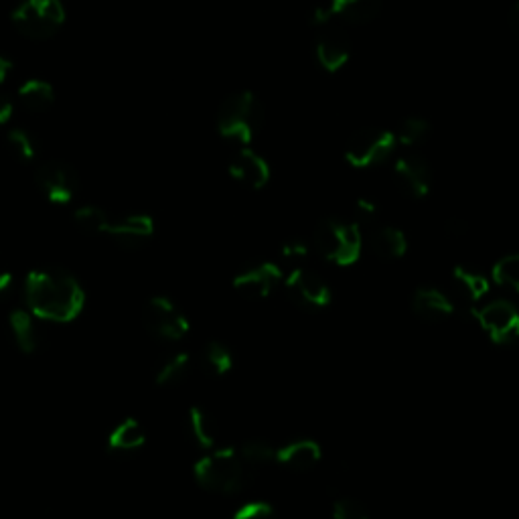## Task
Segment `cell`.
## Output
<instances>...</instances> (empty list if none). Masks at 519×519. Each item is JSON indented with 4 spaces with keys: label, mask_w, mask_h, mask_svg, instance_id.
I'll return each instance as SVG.
<instances>
[{
    "label": "cell",
    "mask_w": 519,
    "mask_h": 519,
    "mask_svg": "<svg viewBox=\"0 0 519 519\" xmlns=\"http://www.w3.org/2000/svg\"><path fill=\"white\" fill-rule=\"evenodd\" d=\"M25 299L29 311L51 323H69L84 311L86 294L65 270L47 268L27 276Z\"/></svg>",
    "instance_id": "1"
},
{
    "label": "cell",
    "mask_w": 519,
    "mask_h": 519,
    "mask_svg": "<svg viewBox=\"0 0 519 519\" xmlns=\"http://www.w3.org/2000/svg\"><path fill=\"white\" fill-rule=\"evenodd\" d=\"M248 465L236 449H215L193 467L195 481L205 491L232 495L244 489L248 481Z\"/></svg>",
    "instance_id": "2"
},
{
    "label": "cell",
    "mask_w": 519,
    "mask_h": 519,
    "mask_svg": "<svg viewBox=\"0 0 519 519\" xmlns=\"http://www.w3.org/2000/svg\"><path fill=\"white\" fill-rule=\"evenodd\" d=\"M264 124V108L252 92H236L217 110V130L224 138L250 144Z\"/></svg>",
    "instance_id": "3"
},
{
    "label": "cell",
    "mask_w": 519,
    "mask_h": 519,
    "mask_svg": "<svg viewBox=\"0 0 519 519\" xmlns=\"http://www.w3.org/2000/svg\"><path fill=\"white\" fill-rule=\"evenodd\" d=\"M315 246L325 260L337 266H351L359 260L363 248L359 224H349V221L341 219H323L315 232Z\"/></svg>",
    "instance_id": "4"
},
{
    "label": "cell",
    "mask_w": 519,
    "mask_h": 519,
    "mask_svg": "<svg viewBox=\"0 0 519 519\" xmlns=\"http://www.w3.org/2000/svg\"><path fill=\"white\" fill-rule=\"evenodd\" d=\"M65 7L61 0H23L13 11L15 29L33 41L51 39L65 25Z\"/></svg>",
    "instance_id": "5"
},
{
    "label": "cell",
    "mask_w": 519,
    "mask_h": 519,
    "mask_svg": "<svg viewBox=\"0 0 519 519\" xmlns=\"http://www.w3.org/2000/svg\"><path fill=\"white\" fill-rule=\"evenodd\" d=\"M398 140L392 130L367 126L353 132L345 144V161L355 169H369L386 161Z\"/></svg>",
    "instance_id": "6"
},
{
    "label": "cell",
    "mask_w": 519,
    "mask_h": 519,
    "mask_svg": "<svg viewBox=\"0 0 519 519\" xmlns=\"http://www.w3.org/2000/svg\"><path fill=\"white\" fill-rule=\"evenodd\" d=\"M144 327L157 339L181 341L189 333V321L185 313L165 296H155L144 307Z\"/></svg>",
    "instance_id": "7"
},
{
    "label": "cell",
    "mask_w": 519,
    "mask_h": 519,
    "mask_svg": "<svg viewBox=\"0 0 519 519\" xmlns=\"http://www.w3.org/2000/svg\"><path fill=\"white\" fill-rule=\"evenodd\" d=\"M39 191L53 205H67L76 199L80 191V179L69 165L59 161H47L39 165L35 173Z\"/></svg>",
    "instance_id": "8"
},
{
    "label": "cell",
    "mask_w": 519,
    "mask_h": 519,
    "mask_svg": "<svg viewBox=\"0 0 519 519\" xmlns=\"http://www.w3.org/2000/svg\"><path fill=\"white\" fill-rule=\"evenodd\" d=\"M477 323L497 345H511L519 339V311L509 301H493L475 311Z\"/></svg>",
    "instance_id": "9"
},
{
    "label": "cell",
    "mask_w": 519,
    "mask_h": 519,
    "mask_svg": "<svg viewBox=\"0 0 519 519\" xmlns=\"http://www.w3.org/2000/svg\"><path fill=\"white\" fill-rule=\"evenodd\" d=\"M384 7V0H327L313 13V25H327L333 19H341L349 25L372 23Z\"/></svg>",
    "instance_id": "10"
},
{
    "label": "cell",
    "mask_w": 519,
    "mask_h": 519,
    "mask_svg": "<svg viewBox=\"0 0 519 519\" xmlns=\"http://www.w3.org/2000/svg\"><path fill=\"white\" fill-rule=\"evenodd\" d=\"M104 234L114 240L120 248H140L155 236V221L151 215L132 213V215H118L108 219V226Z\"/></svg>",
    "instance_id": "11"
},
{
    "label": "cell",
    "mask_w": 519,
    "mask_h": 519,
    "mask_svg": "<svg viewBox=\"0 0 519 519\" xmlns=\"http://www.w3.org/2000/svg\"><path fill=\"white\" fill-rule=\"evenodd\" d=\"M284 286L296 303L311 309H323L331 305V290L321 276L307 268H294L284 278Z\"/></svg>",
    "instance_id": "12"
},
{
    "label": "cell",
    "mask_w": 519,
    "mask_h": 519,
    "mask_svg": "<svg viewBox=\"0 0 519 519\" xmlns=\"http://www.w3.org/2000/svg\"><path fill=\"white\" fill-rule=\"evenodd\" d=\"M280 282H282L280 266H276L272 262H264V264L252 266L248 270H242L234 278V288L242 296H246V299L260 301V299L270 296Z\"/></svg>",
    "instance_id": "13"
},
{
    "label": "cell",
    "mask_w": 519,
    "mask_h": 519,
    "mask_svg": "<svg viewBox=\"0 0 519 519\" xmlns=\"http://www.w3.org/2000/svg\"><path fill=\"white\" fill-rule=\"evenodd\" d=\"M394 177L402 191L414 199H422L430 193L432 171L428 163L418 155H404L394 163Z\"/></svg>",
    "instance_id": "14"
},
{
    "label": "cell",
    "mask_w": 519,
    "mask_h": 519,
    "mask_svg": "<svg viewBox=\"0 0 519 519\" xmlns=\"http://www.w3.org/2000/svg\"><path fill=\"white\" fill-rule=\"evenodd\" d=\"M230 175L238 183L260 191L270 181V165L266 163L264 157H260L256 151H252V148L244 146L230 161Z\"/></svg>",
    "instance_id": "15"
},
{
    "label": "cell",
    "mask_w": 519,
    "mask_h": 519,
    "mask_svg": "<svg viewBox=\"0 0 519 519\" xmlns=\"http://www.w3.org/2000/svg\"><path fill=\"white\" fill-rule=\"evenodd\" d=\"M414 313L430 323H442L453 317L455 305L447 294L434 286H420L412 296Z\"/></svg>",
    "instance_id": "16"
},
{
    "label": "cell",
    "mask_w": 519,
    "mask_h": 519,
    "mask_svg": "<svg viewBox=\"0 0 519 519\" xmlns=\"http://www.w3.org/2000/svg\"><path fill=\"white\" fill-rule=\"evenodd\" d=\"M321 459H323L321 444L311 438L294 440V442H288L286 447L276 449V463L290 471H309V469L317 467L321 463Z\"/></svg>",
    "instance_id": "17"
},
{
    "label": "cell",
    "mask_w": 519,
    "mask_h": 519,
    "mask_svg": "<svg viewBox=\"0 0 519 519\" xmlns=\"http://www.w3.org/2000/svg\"><path fill=\"white\" fill-rule=\"evenodd\" d=\"M315 57L325 71L337 73L339 69H343L347 65V61L351 57V43L339 31H325L317 37Z\"/></svg>",
    "instance_id": "18"
},
{
    "label": "cell",
    "mask_w": 519,
    "mask_h": 519,
    "mask_svg": "<svg viewBox=\"0 0 519 519\" xmlns=\"http://www.w3.org/2000/svg\"><path fill=\"white\" fill-rule=\"evenodd\" d=\"M146 432L136 418L122 420L108 438V449L114 453H130L144 447Z\"/></svg>",
    "instance_id": "19"
},
{
    "label": "cell",
    "mask_w": 519,
    "mask_h": 519,
    "mask_svg": "<svg viewBox=\"0 0 519 519\" xmlns=\"http://www.w3.org/2000/svg\"><path fill=\"white\" fill-rule=\"evenodd\" d=\"M453 284L459 296H463V299L471 305L481 303L489 294V280L481 272L467 266H457L453 270Z\"/></svg>",
    "instance_id": "20"
},
{
    "label": "cell",
    "mask_w": 519,
    "mask_h": 519,
    "mask_svg": "<svg viewBox=\"0 0 519 519\" xmlns=\"http://www.w3.org/2000/svg\"><path fill=\"white\" fill-rule=\"evenodd\" d=\"M369 244H372V250L386 258V260H398L408 252V240L404 236L402 230L392 228V226H382L376 228L372 232V238H369Z\"/></svg>",
    "instance_id": "21"
},
{
    "label": "cell",
    "mask_w": 519,
    "mask_h": 519,
    "mask_svg": "<svg viewBox=\"0 0 519 519\" xmlns=\"http://www.w3.org/2000/svg\"><path fill=\"white\" fill-rule=\"evenodd\" d=\"M19 104L29 112H45L55 104V90L45 80H29L17 92Z\"/></svg>",
    "instance_id": "22"
},
{
    "label": "cell",
    "mask_w": 519,
    "mask_h": 519,
    "mask_svg": "<svg viewBox=\"0 0 519 519\" xmlns=\"http://www.w3.org/2000/svg\"><path fill=\"white\" fill-rule=\"evenodd\" d=\"M187 424H189V432H191L193 440L199 444L201 449L213 451L217 447L219 430H217V424H215L213 416L207 410H203L199 406L191 408Z\"/></svg>",
    "instance_id": "23"
},
{
    "label": "cell",
    "mask_w": 519,
    "mask_h": 519,
    "mask_svg": "<svg viewBox=\"0 0 519 519\" xmlns=\"http://www.w3.org/2000/svg\"><path fill=\"white\" fill-rule=\"evenodd\" d=\"M9 325H11L15 343L23 353H35L39 349V331H37V325L29 311H23V309L13 311Z\"/></svg>",
    "instance_id": "24"
},
{
    "label": "cell",
    "mask_w": 519,
    "mask_h": 519,
    "mask_svg": "<svg viewBox=\"0 0 519 519\" xmlns=\"http://www.w3.org/2000/svg\"><path fill=\"white\" fill-rule=\"evenodd\" d=\"M201 367L213 378H221L232 372L234 355L232 351L219 341H211L201 351Z\"/></svg>",
    "instance_id": "25"
},
{
    "label": "cell",
    "mask_w": 519,
    "mask_h": 519,
    "mask_svg": "<svg viewBox=\"0 0 519 519\" xmlns=\"http://www.w3.org/2000/svg\"><path fill=\"white\" fill-rule=\"evenodd\" d=\"M191 374L189 353H175L167 357L157 369V384L163 388H173L183 384Z\"/></svg>",
    "instance_id": "26"
},
{
    "label": "cell",
    "mask_w": 519,
    "mask_h": 519,
    "mask_svg": "<svg viewBox=\"0 0 519 519\" xmlns=\"http://www.w3.org/2000/svg\"><path fill=\"white\" fill-rule=\"evenodd\" d=\"M5 140H7L9 151L13 153V157H15L17 161H21V163L27 165V163H33V161L37 159V155H39V142H37L35 134H31L27 128H21V126L11 128V130L7 132V136H5Z\"/></svg>",
    "instance_id": "27"
},
{
    "label": "cell",
    "mask_w": 519,
    "mask_h": 519,
    "mask_svg": "<svg viewBox=\"0 0 519 519\" xmlns=\"http://www.w3.org/2000/svg\"><path fill=\"white\" fill-rule=\"evenodd\" d=\"M432 126L428 120L424 118H418V116H412V118H406L400 122L398 126V132L396 134V140L404 146H416L420 142H424L430 134Z\"/></svg>",
    "instance_id": "28"
},
{
    "label": "cell",
    "mask_w": 519,
    "mask_h": 519,
    "mask_svg": "<svg viewBox=\"0 0 519 519\" xmlns=\"http://www.w3.org/2000/svg\"><path fill=\"white\" fill-rule=\"evenodd\" d=\"M491 276L499 286L519 292V254H509L497 260L491 270Z\"/></svg>",
    "instance_id": "29"
},
{
    "label": "cell",
    "mask_w": 519,
    "mask_h": 519,
    "mask_svg": "<svg viewBox=\"0 0 519 519\" xmlns=\"http://www.w3.org/2000/svg\"><path fill=\"white\" fill-rule=\"evenodd\" d=\"M73 219H76V224L88 234H104L110 215L96 205H86V207L76 209Z\"/></svg>",
    "instance_id": "30"
},
{
    "label": "cell",
    "mask_w": 519,
    "mask_h": 519,
    "mask_svg": "<svg viewBox=\"0 0 519 519\" xmlns=\"http://www.w3.org/2000/svg\"><path fill=\"white\" fill-rule=\"evenodd\" d=\"M240 455L248 467H262L266 463H276V449L270 442L250 440L240 449Z\"/></svg>",
    "instance_id": "31"
},
{
    "label": "cell",
    "mask_w": 519,
    "mask_h": 519,
    "mask_svg": "<svg viewBox=\"0 0 519 519\" xmlns=\"http://www.w3.org/2000/svg\"><path fill=\"white\" fill-rule=\"evenodd\" d=\"M333 519H369V515L357 499L341 497L333 503Z\"/></svg>",
    "instance_id": "32"
},
{
    "label": "cell",
    "mask_w": 519,
    "mask_h": 519,
    "mask_svg": "<svg viewBox=\"0 0 519 519\" xmlns=\"http://www.w3.org/2000/svg\"><path fill=\"white\" fill-rule=\"evenodd\" d=\"M232 519H278L274 507L266 501H252L242 505Z\"/></svg>",
    "instance_id": "33"
},
{
    "label": "cell",
    "mask_w": 519,
    "mask_h": 519,
    "mask_svg": "<svg viewBox=\"0 0 519 519\" xmlns=\"http://www.w3.org/2000/svg\"><path fill=\"white\" fill-rule=\"evenodd\" d=\"M309 256V248L305 242L301 240H290L282 246V258L288 262H296V260H305Z\"/></svg>",
    "instance_id": "34"
},
{
    "label": "cell",
    "mask_w": 519,
    "mask_h": 519,
    "mask_svg": "<svg viewBox=\"0 0 519 519\" xmlns=\"http://www.w3.org/2000/svg\"><path fill=\"white\" fill-rule=\"evenodd\" d=\"M355 215L359 221H365V224H372V221L378 217V207L367 201V199H359L355 205Z\"/></svg>",
    "instance_id": "35"
},
{
    "label": "cell",
    "mask_w": 519,
    "mask_h": 519,
    "mask_svg": "<svg viewBox=\"0 0 519 519\" xmlns=\"http://www.w3.org/2000/svg\"><path fill=\"white\" fill-rule=\"evenodd\" d=\"M15 290H17L15 276L11 272H0V303H7L15 294Z\"/></svg>",
    "instance_id": "36"
},
{
    "label": "cell",
    "mask_w": 519,
    "mask_h": 519,
    "mask_svg": "<svg viewBox=\"0 0 519 519\" xmlns=\"http://www.w3.org/2000/svg\"><path fill=\"white\" fill-rule=\"evenodd\" d=\"M13 110H15V106H13L11 98L0 94V126H5L13 118Z\"/></svg>",
    "instance_id": "37"
},
{
    "label": "cell",
    "mask_w": 519,
    "mask_h": 519,
    "mask_svg": "<svg viewBox=\"0 0 519 519\" xmlns=\"http://www.w3.org/2000/svg\"><path fill=\"white\" fill-rule=\"evenodd\" d=\"M13 61L7 57V55H3L0 53V86H3L9 78H11V73H13Z\"/></svg>",
    "instance_id": "38"
},
{
    "label": "cell",
    "mask_w": 519,
    "mask_h": 519,
    "mask_svg": "<svg viewBox=\"0 0 519 519\" xmlns=\"http://www.w3.org/2000/svg\"><path fill=\"white\" fill-rule=\"evenodd\" d=\"M444 228H447V232H449L451 236H463V234L467 232V224H465L463 219H457V217L449 219L447 226H444Z\"/></svg>",
    "instance_id": "39"
},
{
    "label": "cell",
    "mask_w": 519,
    "mask_h": 519,
    "mask_svg": "<svg viewBox=\"0 0 519 519\" xmlns=\"http://www.w3.org/2000/svg\"><path fill=\"white\" fill-rule=\"evenodd\" d=\"M509 25H511V31L513 35L519 39V0L511 7L509 11Z\"/></svg>",
    "instance_id": "40"
}]
</instances>
